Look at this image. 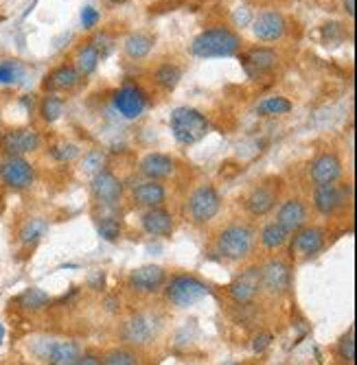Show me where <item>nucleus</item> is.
<instances>
[{
  "mask_svg": "<svg viewBox=\"0 0 357 365\" xmlns=\"http://www.w3.org/2000/svg\"><path fill=\"white\" fill-rule=\"evenodd\" d=\"M241 48L239 36L228 29H208L193 40L191 53L196 57H233Z\"/></svg>",
  "mask_w": 357,
  "mask_h": 365,
  "instance_id": "obj_1",
  "label": "nucleus"
},
{
  "mask_svg": "<svg viewBox=\"0 0 357 365\" xmlns=\"http://www.w3.org/2000/svg\"><path fill=\"white\" fill-rule=\"evenodd\" d=\"M171 134L180 144H196L208 134L206 116L193 107H175L171 112Z\"/></svg>",
  "mask_w": 357,
  "mask_h": 365,
  "instance_id": "obj_2",
  "label": "nucleus"
},
{
  "mask_svg": "<svg viewBox=\"0 0 357 365\" xmlns=\"http://www.w3.org/2000/svg\"><path fill=\"white\" fill-rule=\"evenodd\" d=\"M252 243H254V232L248 225H231L219 234L217 250L224 258L241 260L252 252Z\"/></svg>",
  "mask_w": 357,
  "mask_h": 365,
  "instance_id": "obj_3",
  "label": "nucleus"
},
{
  "mask_svg": "<svg viewBox=\"0 0 357 365\" xmlns=\"http://www.w3.org/2000/svg\"><path fill=\"white\" fill-rule=\"evenodd\" d=\"M206 295H208V287L202 280L193 278V276H175L167 287L169 302L177 308H187V306L198 304Z\"/></svg>",
  "mask_w": 357,
  "mask_h": 365,
  "instance_id": "obj_4",
  "label": "nucleus"
},
{
  "mask_svg": "<svg viewBox=\"0 0 357 365\" xmlns=\"http://www.w3.org/2000/svg\"><path fill=\"white\" fill-rule=\"evenodd\" d=\"M219 206H221L219 193L210 184L196 188L193 195L189 197V214L196 223H208L210 219H215L219 212Z\"/></svg>",
  "mask_w": 357,
  "mask_h": 365,
  "instance_id": "obj_5",
  "label": "nucleus"
},
{
  "mask_svg": "<svg viewBox=\"0 0 357 365\" xmlns=\"http://www.w3.org/2000/svg\"><path fill=\"white\" fill-rule=\"evenodd\" d=\"M0 179L9 191H27L36 179V169L27 158H5L0 162Z\"/></svg>",
  "mask_w": 357,
  "mask_h": 365,
  "instance_id": "obj_6",
  "label": "nucleus"
},
{
  "mask_svg": "<svg viewBox=\"0 0 357 365\" xmlns=\"http://www.w3.org/2000/svg\"><path fill=\"white\" fill-rule=\"evenodd\" d=\"M40 134L36 129H13L0 138V149L7 158H24L27 154L38 151Z\"/></svg>",
  "mask_w": 357,
  "mask_h": 365,
  "instance_id": "obj_7",
  "label": "nucleus"
},
{
  "mask_svg": "<svg viewBox=\"0 0 357 365\" xmlns=\"http://www.w3.org/2000/svg\"><path fill=\"white\" fill-rule=\"evenodd\" d=\"M92 197L96 199V204H101L105 208L119 206L123 197V184L121 179L112 171H99L92 177Z\"/></svg>",
  "mask_w": 357,
  "mask_h": 365,
  "instance_id": "obj_8",
  "label": "nucleus"
},
{
  "mask_svg": "<svg viewBox=\"0 0 357 365\" xmlns=\"http://www.w3.org/2000/svg\"><path fill=\"white\" fill-rule=\"evenodd\" d=\"M115 107L119 110V114L123 116V119L134 121L145 112V107H147V98H145V92L140 88L123 86L115 94Z\"/></svg>",
  "mask_w": 357,
  "mask_h": 365,
  "instance_id": "obj_9",
  "label": "nucleus"
},
{
  "mask_svg": "<svg viewBox=\"0 0 357 365\" xmlns=\"http://www.w3.org/2000/svg\"><path fill=\"white\" fill-rule=\"evenodd\" d=\"M309 175H312L316 186L335 184L340 175H342V162H340V158L335 154H322L312 162Z\"/></svg>",
  "mask_w": 357,
  "mask_h": 365,
  "instance_id": "obj_10",
  "label": "nucleus"
},
{
  "mask_svg": "<svg viewBox=\"0 0 357 365\" xmlns=\"http://www.w3.org/2000/svg\"><path fill=\"white\" fill-rule=\"evenodd\" d=\"M279 202V186L272 184V181H265V184H258L250 195H248V212L254 214V217H265V214L277 206Z\"/></svg>",
  "mask_w": 357,
  "mask_h": 365,
  "instance_id": "obj_11",
  "label": "nucleus"
},
{
  "mask_svg": "<svg viewBox=\"0 0 357 365\" xmlns=\"http://www.w3.org/2000/svg\"><path fill=\"white\" fill-rule=\"evenodd\" d=\"M258 289H261V271L252 267V269H246L233 282L228 293L237 304H248L254 300Z\"/></svg>",
  "mask_w": 357,
  "mask_h": 365,
  "instance_id": "obj_12",
  "label": "nucleus"
},
{
  "mask_svg": "<svg viewBox=\"0 0 357 365\" xmlns=\"http://www.w3.org/2000/svg\"><path fill=\"white\" fill-rule=\"evenodd\" d=\"M121 335L127 343H132V345H147L156 335L154 320L147 318V315H136V318L127 320L123 324Z\"/></svg>",
  "mask_w": 357,
  "mask_h": 365,
  "instance_id": "obj_13",
  "label": "nucleus"
},
{
  "mask_svg": "<svg viewBox=\"0 0 357 365\" xmlns=\"http://www.w3.org/2000/svg\"><path fill=\"white\" fill-rule=\"evenodd\" d=\"M254 36L258 40H263V42H274V40H279L283 38V33H285V20H283V15L277 13V11H265L261 13L258 18L254 20Z\"/></svg>",
  "mask_w": 357,
  "mask_h": 365,
  "instance_id": "obj_14",
  "label": "nucleus"
},
{
  "mask_svg": "<svg viewBox=\"0 0 357 365\" xmlns=\"http://www.w3.org/2000/svg\"><path fill=\"white\" fill-rule=\"evenodd\" d=\"M277 223H281L289 234L291 232H298L307 223V206L300 199H287V202L279 208Z\"/></svg>",
  "mask_w": 357,
  "mask_h": 365,
  "instance_id": "obj_15",
  "label": "nucleus"
},
{
  "mask_svg": "<svg viewBox=\"0 0 357 365\" xmlns=\"http://www.w3.org/2000/svg\"><path fill=\"white\" fill-rule=\"evenodd\" d=\"M324 247V232L320 228H300L296 232L291 252L298 256H314Z\"/></svg>",
  "mask_w": 357,
  "mask_h": 365,
  "instance_id": "obj_16",
  "label": "nucleus"
},
{
  "mask_svg": "<svg viewBox=\"0 0 357 365\" xmlns=\"http://www.w3.org/2000/svg\"><path fill=\"white\" fill-rule=\"evenodd\" d=\"M261 271V285L270 293H283L289 287V269L281 260H270Z\"/></svg>",
  "mask_w": 357,
  "mask_h": 365,
  "instance_id": "obj_17",
  "label": "nucleus"
},
{
  "mask_svg": "<svg viewBox=\"0 0 357 365\" xmlns=\"http://www.w3.org/2000/svg\"><path fill=\"white\" fill-rule=\"evenodd\" d=\"M344 204V188L337 184H322L314 191V206L320 214H333Z\"/></svg>",
  "mask_w": 357,
  "mask_h": 365,
  "instance_id": "obj_18",
  "label": "nucleus"
},
{
  "mask_svg": "<svg viewBox=\"0 0 357 365\" xmlns=\"http://www.w3.org/2000/svg\"><path fill=\"white\" fill-rule=\"evenodd\" d=\"M132 287L140 293H154L162 287V282H165V271L158 265H145V267H138L132 278Z\"/></svg>",
  "mask_w": 357,
  "mask_h": 365,
  "instance_id": "obj_19",
  "label": "nucleus"
},
{
  "mask_svg": "<svg viewBox=\"0 0 357 365\" xmlns=\"http://www.w3.org/2000/svg\"><path fill=\"white\" fill-rule=\"evenodd\" d=\"M143 230L152 237H169L173 232V217L165 208H147L143 214Z\"/></svg>",
  "mask_w": 357,
  "mask_h": 365,
  "instance_id": "obj_20",
  "label": "nucleus"
},
{
  "mask_svg": "<svg viewBox=\"0 0 357 365\" xmlns=\"http://www.w3.org/2000/svg\"><path fill=\"white\" fill-rule=\"evenodd\" d=\"M279 57L274 51H270V48H252V51L246 53V57H243V68L248 70L250 77H256L261 73H268L272 70L274 66H277Z\"/></svg>",
  "mask_w": 357,
  "mask_h": 365,
  "instance_id": "obj_21",
  "label": "nucleus"
},
{
  "mask_svg": "<svg viewBox=\"0 0 357 365\" xmlns=\"http://www.w3.org/2000/svg\"><path fill=\"white\" fill-rule=\"evenodd\" d=\"M140 171L143 175H147L150 179L158 181V179H165L169 175H173L175 171V164L169 156H162V154H150L145 156L140 162Z\"/></svg>",
  "mask_w": 357,
  "mask_h": 365,
  "instance_id": "obj_22",
  "label": "nucleus"
},
{
  "mask_svg": "<svg viewBox=\"0 0 357 365\" xmlns=\"http://www.w3.org/2000/svg\"><path fill=\"white\" fill-rule=\"evenodd\" d=\"M167 199V191L162 184H158V181L150 179L145 181V184L136 186L134 188V202L138 206H145V208H160L162 204H165Z\"/></svg>",
  "mask_w": 357,
  "mask_h": 365,
  "instance_id": "obj_23",
  "label": "nucleus"
},
{
  "mask_svg": "<svg viewBox=\"0 0 357 365\" xmlns=\"http://www.w3.org/2000/svg\"><path fill=\"white\" fill-rule=\"evenodd\" d=\"M79 70L75 66H59L44 79L46 90H71L79 84Z\"/></svg>",
  "mask_w": 357,
  "mask_h": 365,
  "instance_id": "obj_24",
  "label": "nucleus"
},
{
  "mask_svg": "<svg viewBox=\"0 0 357 365\" xmlns=\"http://www.w3.org/2000/svg\"><path fill=\"white\" fill-rule=\"evenodd\" d=\"M48 359L53 365H77V361L81 359V350L73 341H57L48 350Z\"/></svg>",
  "mask_w": 357,
  "mask_h": 365,
  "instance_id": "obj_25",
  "label": "nucleus"
},
{
  "mask_svg": "<svg viewBox=\"0 0 357 365\" xmlns=\"http://www.w3.org/2000/svg\"><path fill=\"white\" fill-rule=\"evenodd\" d=\"M99 59H101V53L94 44H86L84 48H79V53H77L79 75H92L96 70V66H99Z\"/></svg>",
  "mask_w": 357,
  "mask_h": 365,
  "instance_id": "obj_26",
  "label": "nucleus"
},
{
  "mask_svg": "<svg viewBox=\"0 0 357 365\" xmlns=\"http://www.w3.org/2000/svg\"><path fill=\"white\" fill-rule=\"evenodd\" d=\"M154 46V40L145 33H134L125 40V53L132 57V59H140V57H147L150 51Z\"/></svg>",
  "mask_w": 357,
  "mask_h": 365,
  "instance_id": "obj_27",
  "label": "nucleus"
},
{
  "mask_svg": "<svg viewBox=\"0 0 357 365\" xmlns=\"http://www.w3.org/2000/svg\"><path fill=\"white\" fill-rule=\"evenodd\" d=\"M289 239V232L281 225V223H268L261 232V243L268 247V250H279V247H283Z\"/></svg>",
  "mask_w": 357,
  "mask_h": 365,
  "instance_id": "obj_28",
  "label": "nucleus"
},
{
  "mask_svg": "<svg viewBox=\"0 0 357 365\" xmlns=\"http://www.w3.org/2000/svg\"><path fill=\"white\" fill-rule=\"evenodd\" d=\"M44 232H46V221L36 217V219H29V221L22 223L18 237L24 245H36L44 237Z\"/></svg>",
  "mask_w": 357,
  "mask_h": 365,
  "instance_id": "obj_29",
  "label": "nucleus"
},
{
  "mask_svg": "<svg viewBox=\"0 0 357 365\" xmlns=\"http://www.w3.org/2000/svg\"><path fill=\"white\" fill-rule=\"evenodd\" d=\"M40 114H42L44 123H55L59 116L64 114V101H61L57 94L44 96L42 103H40Z\"/></svg>",
  "mask_w": 357,
  "mask_h": 365,
  "instance_id": "obj_30",
  "label": "nucleus"
},
{
  "mask_svg": "<svg viewBox=\"0 0 357 365\" xmlns=\"http://www.w3.org/2000/svg\"><path fill=\"white\" fill-rule=\"evenodd\" d=\"M291 110V103L283 96H268L265 101L258 103L256 112L261 116H281V114H287Z\"/></svg>",
  "mask_w": 357,
  "mask_h": 365,
  "instance_id": "obj_31",
  "label": "nucleus"
},
{
  "mask_svg": "<svg viewBox=\"0 0 357 365\" xmlns=\"http://www.w3.org/2000/svg\"><path fill=\"white\" fill-rule=\"evenodd\" d=\"M180 79H182V73H180V68H177V66L165 64V66H160V68L156 70L158 86L165 88V90H173L177 84H180Z\"/></svg>",
  "mask_w": 357,
  "mask_h": 365,
  "instance_id": "obj_32",
  "label": "nucleus"
},
{
  "mask_svg": "<svg viewBox=\"0 0 357 365\" xmlns=\"http://www.w3.org/2000/svg\"><path fill=\"white\" fill-rule=\"evenodd\" d=\"M18 302H20V306L22 308H27V311H40V308H44L46 304H48V295L42 291V289H27L20 297H18Z\"/></svg>",
  "mask_w": 357,
  "mask_h": 365,
  "instance_id": "obj_33",
  "label": "nucleus"
},
{
  "mask_svg": "<svg viewBox=\"0 0 357 365\" xmlns=\"http://www.w3.org/2000/svg\"><path fill=\"white\" fill-rule=\"evenodd\" d=\"M24 77V68L18 61H3L0 64V86H9V84H18Z\"/></svg>",
  "mask_w": 357,
  "mask_h": 365,
  "instance_id": "obj_34",
  "label": "nucleus"
},
{
  "mask_svg": "<svg viewBox=\"0 0 357 365\" xmlns=\"http://www.w3.org/2000/svg\"><path fill=\"white\" fill-rule=\"evenodd\" d=\"M96 232H99L101 239L112 243L121 237V223L117 217H101L99 221H96Z\"/></svg>",
  "mask_w": 357,
  "mask_h": 365,
  "instance_id": "obj_35",
  "label": "nucleus"
},
{
  "mask_svg": "<svg viewBox=\"0 0 357 365\" xmlns=\"http://www.w3.org/2000/svg\"><path fill=\"white\" fill-rule=\"evenodd\" d=\"M101 365H138V357L132 350H125V348H119V350H112L105 355V359L101 361Z\"/></svg>",
  "mask_w": 357,
  "mask_h": 365,
  "instance_id": "obj_36",
  "label": "nucleus"
},
{
  "mask_svg": "<svg viewBox=\"0 0 357 365\" xmlns=\"http://www.w3.org/2000/svg\"><path fill=\"white\" fill-rule=\"evenodd\" d=\"M51 156L57 162H71L79 156V149H77V144H57L51 149Z\"/></svg>",
  "mask_w": 357,
  "mask_h": 365,
  "instance_id": "obj_37",
  "label": "nucleus"
},
{
  "mask_svg": "<svg viewBox=\"0 0 357 365\" xmlns=\"http://www.w3.org/2000/svg\"><path fill=\"white\" fill-rule=\"evenodd\" d=\"M84 173H88V175H96L99 171H103V156L99 154V151H92V154H88L86 158H84Z\"/></svg>",
  "mask_w": 357,
  "mask_h": 365,
  "instance_id": "obj_38",
  "label": "nucleus"
},
{
  "mask_svg": "<svg viewBox=\"0 0 357 365\" xmlns=\"http://www.w3.org/2000/svg\"><path fill=\"white\" fill-rule=\"evenodd\" d=\"M340 357H342L344 361H349V363L355 361V337H353V330H349V335H344L342 341H340Z\"/></svg>",
  "mask_w": 357,
  "mask_h": 365,
  "instance_id": "obj_39",
  "label": "nucleus"
},
{
  "mask_svg": "<svg viewBox=\"0 0 357 365\" xmlns=\"http://www.w3.org/2000/svg\"><path fill=\"white\" fill-rule=\"evenodd\" d=\"M99 11H96L94 7H86L84 11H81V24H84V29H94L96 22H99Z\"/></svg>",
  "mask_w": 357,
  "mask_h": 365,
  "instance_id": "obj_40",
  "label": "nucleus"
},
{
  "mask_svg": "<svg viewBox=\"0 0 357 365\" xmlns=\"http://www.w3.org/2000/svg\"><path fill=\"white\" fill-rule=\"evenodd\" d=\"M270 341H272V335H270V333L258 335V337L254 339V343H252V350H254V352H263L265 348L270 345Z\"/></svg>",
  "mask_w": 357,
  "mask_h": 365,
  "instance_id": "obj_41",
  "label": "nucleus"
},
{
  "mask_svg": "<svg viewBox=\"0 0 357 365\" xmlns=\"http://www.w3.org/2000/svg\"><path fill=\"white\" fill-rule=\"evenodd\" d=\"M77 365H101V359L94 355H84L77 361Z\"/></svg>",
  "mask_w": 357,
  "mask_h": 365,
  "instance_id": "obj_42",
  "label": "nucleus"
},
{
  "mask_svg": "<svg viewBox=\"0 0 357 365\" xmlns=\"http://www.w3.org/2000/svg\"><path fill=\"white\" fill-rule=\"evenodd\" d=\"M344 9L349 11V15H355V0H344Z\"/></svg>",
  "mask_w": 357,
  "mask_h": 365,
  "instance_id": "obj_43",
  "label": "nucleus"
},
{
  "mask_svg": "<svg viewBox=\"0 0 357 365\" xmlns=\"http://www.w3.org/2000/svg\"><path fill=\"white\" fill-rule=\"evenodd\" d=\"M3 339H5V328H3V324H0V343H3Z\"/></svg>",
  "mask_w": 357,
  "mask_h": 365,
  "instance_id": "obj_44",
  "label": "nucleus"
},
{
  "mask_svg": "<svg viewBox=\"0 0 357 365\" xmlns=\"http://www.w3.org/2000/svg\"><path fill=\"white\" fill-rule=\"evenodd\" d=\"M224 365H241V363H237V361H228V363H224Z\"/></svg>",
  "mask_w": 357,
  "mask_h": 365,
  "instance_id": "obj_45",
  "label": "nucleus"
},
{
  "mask_svg": "<svg viewBox=\"0 0 357 365\" xmlns=\"http://www.w3.org/2000/svg\"><path fill=\"white\" fill-rule=\"evenodd\" d=\"M110 3H123V0H110Z\"/></svg>",
  "mask_w": 357,
  "mask_h": 365,
  "instance_id": "obj_46",
  "label": "nucleus"
}]
</instances>
